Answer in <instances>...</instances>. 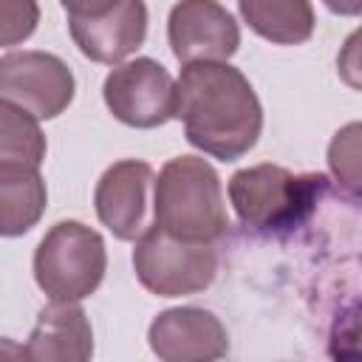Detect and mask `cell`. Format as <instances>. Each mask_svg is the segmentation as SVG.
Returning a JSON list of instances; mask_svg holds the SVG:
<instances>
[{
	"mask_svg": "<svg viewBox=\"0 0 362 362\" xmlns=\"http://www.w3.org/2000/svg\"><path fill=\"white\" fill-rule=\"evenodd\" d=\"M68 28L88 59L119 65L147 37V6L144 0H116L90 14H68Z\"/></svg>",
	"mask_w": 362,
	"mask_h": 362,
	"instance_id": "9c48e42d",
	"label": "cell"
},
{
	"mask_svg": "<svg viewBox=\"0 0 362 362\" xmlns=\"http://www.w3.org/2000/svg\"><path fill=\"white\" fill-rule=\"evenodd\" d=\"M156 187L153 167L147 161L124 158L110 164L93 192V206L119 240H136L147 229V192Z\"/></svg>",
	"mask_w": 362,
	"mask_h": 362,
	"instance_id": "30bf717a",
	"label": "cell"
},
{
	"mask_svg": "<svg viewBox=\"0 0 362 362\" xmlns=\"http://www.w3.org/2000/svg\"><path fill=\"white\" fill-rule=\"evenodd\" d=\"M325 192V175H297L280 164H257L229 178V201L246 229L280 235L297 229Z\"/></svg>",
	"mask_w": 362,
	"mask_h": 362,
	"instance_id": "3957f363",
	"label": "cell"
},
{
	"mask_svg": "<svg viewBox=\"0 0 362 362\" xmlns=\"http://www.w3.org/2000/svg\"><path fill=\"white\" fill-rule=\"evenodd\" d=\"M31 113L0 102V164L40 167L45 158V136Z\"/></svg>",
	"mask_w": 362,
	"mask_h": 362,
	"instance_id": "9a60e30c",
	"label": "cell"
},
{
	"mask_svg": "<svg viewBox=\"0 0 362 362\" xmlns=\"http://www.w3.org/2000/svg\"><path fill=\"white\" fill-rule=\"evenodd\" d=\"M328 354L334 359H362V311L337 325Z\"/></svg>",
	"mask_w": 362,
	"mask_h": 362,
	"instance_id": "d6986e66",
	"label": "cell"
},
{
	"mask_svg": "<svg viewBox=\"0 0 362 362\" xmlns=\"http://www.w3.org/2000/svg\"><path fill=\"white\" fill-rule=\"evenodd\" d=\"M150 351L164 362H206L221 359L229 351L223 322L195 305L161 311L147 331Z\"/></svg>",
	"mask_w": 362,
	"mask_h": 362,
	"instance_id": "8fae6325",
	"label": "cell"
},
{
	"mask_svg": "<svg viewBox=\"0 0 362 362\" xmlns=\"http://www.w3.org/2000/svg\"><path fill=\"white\" fill-rule=\"evenodd\" d=\"M107 269L105 240L79 221L54 223L34 252V280L51 300L79 303L90 297Z\"/></svg>",
	"mask_w": 362,
	"mask_h": 362,
	"instance_id": "277c9868",
	"label": "cell"
},
{
	"mask_svg": "<svg viewBox=\"0 0 362 362\" xmlns=\"http://www.w3.org/2000/svg\"><path fill=\"white\" fill-rule=\"evenodd\" d=\"M337 74L348 88L362 90V25L351 31L348 40L342 42L337 54Z\"/></svg>",
	"mask_w": 362,
	"mask_h": 362,
	"instance_id": "ac0fdd59",
	"label": "cell"
},
{
	"mask_svg": "<svg viewBox=\"0 0 362 362\" xmlns=\"http://www.w3.org/2000/svg\"><path fill=\"white\" fill-rule=\"evenodd\" d=\"M328 6V11L342 14V17H356L362 14V0H322Z\"/></svg>",
	"mask_w": 362,
	"mask_h": 362,
	"instance_id": "44dd1931",
	"label": "cell"
},
{
	"mask_svg": "<svg viewBox=\"0 0 362 362\" xmlns=\"http://www.w3.org/2000/svg\"><path fill=\"white\" fill-rule=\"evenodd\" d=\"M167 40L184 65L226 62L240 45V28L218 0H178L167 20Z\"/></svg>",
	"mask_w": 362,
	"mask_h": 362,
	"instance_id": "ba28073f",
	"label": "cell"
},
{
	"mask_svg": "<svg viewBox=\"0 0 362 362\" xmlns=\"http://www.w3.org/2000/svg\"><path fill=\"white\" fill-rule=\"evenodd\" d=\"M105 105L127 127L150 130L175 119V82L167 68L150 57L116 65L102 88Z\"/></svg>",
	"mask_w": 362,
	"mask_h": 362,
	"instance_id": "8992f818",
	"label": "cell"
},
{
	"mask_svg": "<svg viewBox=\"0 0 362 362\" xmlns=\"http://www.w3.org/2000/svg\"><path fill=\"white\" fill-rule=\"evenodd\" d=\"M71 68L48 51H11L0 59V99L34 119L59 116L74 99Z\"/></svg>",
	"mask_w": 362,
	"mask_h": 362,
	"instance_id": "52a82bcc",
	"label": "cell"
},
{
	"mask_svg": "<svg viewBox=\"0 0 362 362\" xmlns=\"http://www.w3.org/2000/svg\"><path fill=\"white\" fill-rule=\"evenodd\" d=\"M65 6L68 14H90V11H99L105 6H113L116 0H59Z\"/></svg>",
	"mask_w": 362,
	"mask_h": 362,
	"instance_id": "ffe728a7",
	"label": "cell"
},
{
	"mask_svg": "<svg viewBox=\"0 0 362 362\" xmlns=\"http://www.w3.org/2000/svg\"><path fill=\"white\" fill-rule=\"evenodd\" d=\"M40 23L37 0H0V42L17 45L34 34Z\"/></svg>",
	"mask_w": 362,
	"mask_h": 362,
	"instance_id": "e0dca14e",
	"label": "cell"
},
{
	"mask_svg": "<svg viewBox=\"0 0 362 362\" xmlns=\"http://www.w3.org/2000/svg\"><path fill=\"white\" fill-rule=\"evenodd\" d=\"M328 170L345 195L362 201V122H348L331 136Z\"/></svg>",
	"mask_w": 362,
	"mask_h": 362,
	"instance_id": "2e32d148",
	"label": "cell"
},
{
	"mask_svg": "<svg viewBox=\"0 0 362 362\" xmlns=\"http://www.w3.org/2000/svg\"><path fill=\"white\" fill-rule=\"evenodd\" d=\"M133 269L150 294L187 297L209 288L218 274V255L209 243L181 240L156 223L136 240Z\"/></svg>",
	"mask_w": 362,
	"mask_h": 362,
	"instance_id": "5b68a950",
	"label": "cell"
},
{
	"mask_svg": "<svg viewBox=\"0 0 362 362\" xmlns=\"http://www.w3.org/2000/svg\"><path fill=\"white\" fill-rule=\"evenodd\" d=\"M238 8L243 23L274 45H300L314 34L311 0H238Z\"/></svg>",
	"mask_w": 362,
	"mask_h": 362,
	"instance_id": "5bb4252c",
	"label": "cell"
},
{
	"mask_svg": "<svg viewBox=\"0 0 362 362\" xmlns=\"http://www.w3.org/2000/svg\"><path fill=\"white\" fill-rule=\"evenodd\" d=\"M48 189L40 167L0 164V232L6 238L28 232L45 212Z\"/></svg>",
	"mask_w": 362,
	"mask_h": 362,
	"instance_id": "4fadbf2b",
	"label": "cell"
},
{
	"mask_svg": "<svg viewBox=\"0 0 362 362\" xmlns=\"http://www.w3.org/2000/svg\"><path fill=\"white\" fill-rule=\"evenodd\" d=\"M175 119L192 147L212 158L246 156L260 130L263 107L249 79L229 62H189L175 82Z\"/></svg>",
	"mask_w": 362,
	"mask_h": 362,
	"instance_id": "6da1fadb",
	"label": "cell"
},
{
	"mask_svg": "<svg viewBox=\"0 0 362 362\" xmlns=\"http://www.w3.org/2000/svg\"><path fill=\"white\" fill-rule=\"evenodd\" d=\"M31 362H85L93 356V331L85 311L68 300H51L37 317L23 348Z\"/></svg>",
	"mask_w": 362,
	"mask_h": 362,
	"instance_id": "7c38bea8",
	"label": "cell"
},
{
	"mask_svg": "<svg viewBox=\"0 0 362 362\" xmlns=\"http://www.w3.org/2000/svg\"><path fill=\"white\" fill-rule=\"evenodd\" d=\"M153 206L156 223L181 240L212 243L229 226L221 178L198 156H178L161 167Z\"/></svg>",
	"mask_w": 362,
	"mask_h": 362,
	"instance_id": "7a4b0ae2",
	"label": "cell"
}]
</instances>
